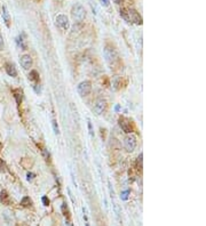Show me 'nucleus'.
Masks as SVG:
<instances>
[{
    "mask_svg": "<svg viewBox=\"0 0 206 226\" xmlns=\"http://www.w3.org/2000/svg\"><path fill=\"white\" fill-rule=\"evenodd\" d=\"M103 54H104V58L110 65H113L118 62V54H117L116 49L111 46H106L103 49Z\"/></svg>",
    "mask_w": 206,
    "mask_h": 226,
    "instance_id": "nucleus-1",
    "label": "nucleus"
},
{
    "mask_svg": "<svg viewBox=\"0 0 206 226\" xmlns=\"http://www.w3.org/2000/svg\"><path fill=\"white\" fill-rule=\"evenodd\" d=\"M3 48H5V43H3V36H1V33H0V50H3Z\"/></svg>",
    "mask_w": 206,
    "mask_h": 226,
    "instance_id": "nucleus-20",
    "label": "nucleus"
},
{
    "mask_svg": "<svg viewBox=\"0 0 206 226\" xmlns=\"http://www.w3.org/2000/svg\"><path fill=\"white\" fill-rule=\"evenodd\" d=\"M29 80H30V81H33V82H37V81L39 80V73H38L36 70L30 71V73H29Z\"/></svg>",
    "mask_w": 206,
    "mask_h": 226,
    "instance_id": "nucleus-13",
    "label": "nucleus"
},
{
    "mask_svg": "<svg viewBox=\"0 0 206 226\" xmlns=\"http://www.w3.org/2000/svg\"><path fill=\"white\" fill-rule=\"evenodd\" d=\"M113 1H115V2H116L117 5H120V3H121V1H123V0H113Z\"/></svg>",
    "mask_w": 206,
    "mask_h": 226,
    "instance_id": "nucleus-26",
    "label": "nucleus"
},
{
    "mask_svg": "<svg viewBox=\"0 0 206 226\" xmlns=\"http://www.w3.org/2000/svg\"><path fill=\"white\" fill-rule=\"evenodd\" d=\"M3 22L6 23L7 27H9L10 16H9V13H8V10H7L6 7H3Z\"/></svg>",
    "mask_w": 206,
    "mask_h": 226,
    "instance_id": "nucleus-11",
    "label": "nucleus"
},
{
    "mask_svg": "<svg viewBox=\"0 0 206 226\" xmlns=\"http://www.w3.org/2000/svg\"><path fill=\"white\" fill-rule=\"evenodd\" d=\"M119 13H120V16H121V18H123L124 21H126L127 23H131V18H130L128 10L125 9V8H121V9L119 10Z\"/></svg>",
    "mask_w": 206,
    "mask_h": 226,
    "instance_id": "nucleus-12",
    "label": "nucleus"
},
{
    "mask_svg": "<svg viewBox=\"0 0 206 226\" xmlns=\"http://www.w3.org/2000/svg\"><path fill=\"white\" fill-rule=\"evenodd\" d=\"M56 25L59 27H61L63 31H67L69 30L70 27V22H69V18L68 16L63 15V14H60V15H57L56 16Z\"/></svg>",
    "mask_w": 206,
    "mask_h": 226,
    "instance_id": "nucleus-5",
    "label": "nucleus"
},
{
    "mask_svg": "<svg viewBox=\"0 0 206 226\" xmlns=\"http://www.w3.org/2000/svg\"><path fill=\"white\" fill-rule=\"evenodd\" d=\"M43 202H44V204H45V206H48V204H49V200L47 199L46 196H44V198H43Z\"/></svg>",
    "mask_w": 206,
    "mask_h": 226,
    "instance_id": "nucleus-23",
    "label": "nucleus"
},
{
    "mask_svg": "<svg viewBox=\"0 0 206 226\" xmlns=\"http://www.w3.org/2000/svg\"><path fill=\"white\" fill-rule=\"evenodd\" d=\"M128 14H130L131 23L133 22V23L137 24V25H141V24H142V17H141V15L137 13L136 10L131 8V9H128Z\"/></svg>",
    "mask_w": 206,
    "mask_h": 226,
    "instance_id": "nucleus-8",
    "label": "nucleus"
},
{
    "mask_svg": "<svg viewBox=\"0 0 206 226\" xmlns=\"http://www.w3.org/2000/svg\"><path fill=\"white\" fill-rule=\"evenodd\" d=\"M106 100H103V98L97 100L96 103H95V105H94V112H95V114L100 115V114H102V113L106 111Z\"/></svg>",
    "mask_w": 206,
    "mask_h": 226,
    "instance_id": "nucleus-7",
    "label": "nucleus"
},
{
    "mask_svg": "<svg viewBox=\"0 0 206 226\" xmlns=\"http://www.w3.org/2000/svg\"><path fill=\"white\" fill-rule=\"evenodd\" d=\"M142 153H141V154H140L139 155V158H137V165H140V169H141V168H142Z\"/></svg>",
    "mask_w": 206,
    "mask_h": 226,
    "instance_id": "nucleus-21",
    "label": "nucleus"
},
{
    "mask_svg": "<svg viewBox=\"0 0 206 226\" xmlns=\"http://www.w3.org/2000/svg\"><path fill=\"white\" fill-rule=\"evenodd\" d=\"M85 226H90V223H88L87 220H86V222H85Z\"/></svg>",
    "mask_w": 206,
    "mask_h": 226,
    "instance_id": "nucleus-27",
    "label": "nucleus"
},
{
    "mask_svg": "<svg viewBox=\"0 0 206 226\" xmlns=\"http://www.w3.org/2000/svg\"><path fill=\"white\" fill-rule=\"evenodd\" d=\"M31 199L29 198V196H24L23 199H22V201H21V204L23 207H30L31 206Z\"/></svg>",
    "mask_w": 206,
    "mask_h": 226,
    "instance_id": "nucleus-15",
    "label": "nucleus"
},
{
    "mask_svg": "<svg viewBox=\"0 0 206 226\" xmlns=\"http://www.w3.org/2000/svg\"><path fill=\"white\" fill-rule=\"evenodd\" d=\"M128 194H130V191L127 189V191H124V192H121V194H120V199L121 200H127L128 199Z\"/></svg>",
    "mask_w": 206,
    "mask_h": 226,
    "instance_id": "nucleus-18",
    "label": "nucleus"
},
{
    "mask_svg": "<svg viewBox=\"0 0 206 226\" xmlns=\"http://www.w3.org/2000/svg\"><path fill=\"white\" fill-rule=\"evenodd\" d=\"M102 5L103 6L108 7L110 5V0H102Z\"/></svg>",
    "mask_w": 206,
    "mask_h": 226,
    "instance_id": "nucleus-24",
    "label": "nucleus"
},
{
    "mask_svg": "<svg viewBox=\"0 0 206 226\" xmlns=\"http://www.w3.org/2000/svg\"><path fill=\"white\" fill-rule=\"evenodd\" d=\"M0 200L3 201V203H6V204L9 203V196H8L6 191H3V192H1V194H0Z\"/></svg>",
    "mask_w": 206,
    "mask_h": 226,
    "instance_id": "nucleus-14",
    "label": "nucleus"
},
{
    "mask_svg": "<svg viewBox=\"0 0 206 226\" xmlns=\"http://www.w3.org/2000/svg\"><path fill=\"white\" fill-rule=\"evenodd\" d=\"M124 145H125V149L127 150V152H133L136 147V137L130 134L125 137L124 140Z\"/></svg>",
    "mask_w": 206,
    "mask_h": 226,
    "instance_id": "nucleus-4",
    "label": "nucleus"
},
{
    "mask_svg": "<svg viewBox=\"0 0 206 226\" xmlns=\"http://www.w3.org/2000/svg\"><path fill=\"white\" fill-rule=\"evenodd\" d=\"M20 63H21V66L23 67L24 70H30L31 66H32V58H31L30 55L24 54V55L21 56Z\"/></svg>",
    "mask_w": 206,
    "mask_h": 226,
    "instance_id": "nucleus-6",
    "label": "nucleus"
},
{
    "mask_svg": "<svg viewBox=\"0 0 206 226\" xmlns=\"http://www.w3.org/2000/svg\"><path fill=\"white\" fill-rule=\"evenodd\" d=\"M88 128H90V135L93 136V130H92V123H90V120H88Z\"/></svg>",
    "mask_w": 206,
    "mask_h": 226,
    "instance_id": "nucleus-25",
    "label": "nucleus"
},
{
    "mask_svg": "<svg viewBox=\"0 0 206 226\" xmlns=\"http://www.w3.org/2000/svg\"><path fill=\"white\" fill-rule=\"evenodd\" d=\"M6 170V165L3 162V160L0 158V171H5Z\"/></svg>",
    "mask_w": 206,
    "mask_h": 226,
    "instance_id": "nucleus-19",
    "label": "nucleus"
},
{
    "mask_svg": "<svg viewBox=\"0 0 206 226\" xmlns=\"http://www.w3.org/2000/svg\"><path fill=\"white\" fill-rule=\"evenodd\" d=\"M5 70H6L7 74H8L9 76L15 78V76H17V71H16V69H15V66H14V64L6 63L5 64Z\"/></svg>",
    "mask_w": 206,
    "mask_h": 226,
    "instance_id": "nucleus-10",
    "label": "nucleus"
},
{
    "mask_svg": "<svg viewBox=\"0 0 206 226\" xmlns=\"http://www.w3.org/2000/svg\"><path fill=\"white\" fill-rule=\"evenodd\" d=\"M34 176H36V175H34V174H32V173H28V175H27V179L28 180H32L34 178Z\"/></svg>",
    "mask_w": 206,
    "mask_h": 226,
    "instance_id": "nucleus-22",
    "label": "nucleus"
},
{
    "mask_svg": "<svg viewBox=\"0 0 206 226\" xmlns=\"http://www.w3.org/2000/svg\"><path fill=\"white\" fill-rule=\"evenodd\" d=\"M14 97L16 98L17 104H20L21 101H22V94H20V90H15V91H14Z\"/></svg>",
    "mask_w": 206,
    "mask_h": 226,
    "instance_id": "nucleus-16",
    "label": "nucleus"
},
{
    "mask_svg": "<svg viewBox=\"0 0 206 226\" xmlns=\"http://www.w3.org/2000/svg\"><path fill=\"white\" fill-rule=\"evenodd\" d=\"M77 91L81 97H86L88 96L92 91V83L90 81H83L80 82L77 87Z\"/></svg>",
    "mask_w": 206,
    "mask_h": 226,
    "instance_id": "nucleus-3",
    "label": "nucleus"
},
{
    "mask_svg": "<svg viewBox=\"0 0 206 226\" xmlns=\"http://www.w3.org/2000/svg\"><path fill=\"white\" fill-rule=\"evenodd\" d=\"M71 15H72L73 20L77 22H83L86 17V10L81 5H76L72 7L71 9Z\"/></svg>",
    "mask_w": 206,
    "mask_h": 226,
    "instance_id": "nucleus-2",
    "label": "nucleus"
},
{
    "mask_svg": "<svg viewBox=\"0 0 206 226\" xmlns=\"http://www.w3.org/2000/svg\"><path fill=\"white\" fill-rule=\"evenodd\" d=\"M52 126H53L54 133L56 134V135H59V134H60V128H59V126H57L56 120H53V121H52Z\"/></svg>",
    "mask_w": 206,
    "mask_h": 226,
    "instance_id": "nucleus-17",
    "label": "nucleus"
},
{
    "mask_svg": "<svg viewBox=\"0 0 206 226\" xmlns=\"http://www.w3.org/2000/svg\"><path fill=\"white\" fill-rule=\"evenodd\" d=\"M119 126L121 127V129H123L124 131H125V133L130 134L131 131H132L130 120L126 119V118H124V116H121V118L119 119Z\"/></svg>",
    "mask_w": 206,
    "mask_h": 226,
    "instance_id": "nucleus-9",
    "label": "nucleus"
}]
</instances>
